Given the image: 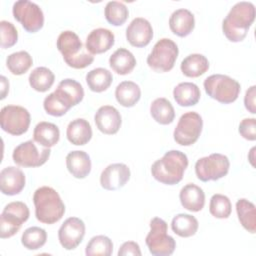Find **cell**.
<instances>
[{
    "label": "cell",
    "mask_w": 256,
    "mask_h": 256,
    "mask_svg": "<svg viewBox=\"0 0 256 256\" xmlns=\"http://www.w3.org/2000/svg\"><path fill=\"white\" fill-rule=\"evenodd\" d=\"M84 97L82 85L74 79L66 78L59 82L56 90L45 97L43 107L47 114L60 117L79 104Z\"/></svg>",
    "instance_id": "1"
},
{
    "label": "cell",
    "mask_w": 256,
    "mask_h": 256,
    "mask_svg": "<svg viewBox=\"0 0 256 256\" xmlns=\"http://www.w3.org/2000/svg\"><path fill=\"white\" fill-rule=\"evenodd\" d=\"M255 19V6L251 2L236 3L222 22V31L231 42H240L246 37Z\"/></svg>",
    "instance_id": "2"
},
{
    "label": "cell",
    "mask_w": 256,
    "mask_h": 256,
    "mask_svg": "<svg viewBox=\"0 0 256 256\" xmlns=\"http://www.w3.org/2000/svg\"><path fill=\"white\" fill-rule=\"evenodd\" d=\"M188 166V158L179 150L167 151L151 166V174L158 182L166 185L179 183Z\"/></svg>",
    "instance_id": "3"
},
{
    "label": "cell",
    "mask_w": 256,
    "mask_h": 256,
    "mask_svg": "<svg viewBox=\"0 0 256 256\" xmlns=\"http://www.w3.org/2000/svg\"><path fill=\"white\" fill-rule=\"evenodd\" d=\"M35 216L44 224L58 222L65 213V205L58 192L49 186H42L34 192Z\"/></svg>",
    "instance_id": "4"
},
{
    "label": "cell",
    "mask_w": 256,
    "mask_h": 256,
    "mask_svg": "<svg viewBox=\"0 0 256 256\" xmlns=\"http://www.w3.org/2000/svg\"><path fill=\"white\" fill-rule=\"evenodd\" d=\"M56 45L69 67L83 69L94 61V56L88 52L79 36L73 31L66 30L61 32L57 38Z\"/></svg>",
    "instance_id": "5"
},
{
    "label": "cell",
    "mask_w": 256,
    "mask_h": 256,
    "mask_svg": "<svg viewBox=\"0 0 256 256\" xmlns=\"http://www.w3.org/2000/svg\"><path fill=\"white\" fill-rule=\"evenodd\" d=\"M203 85L208 96L223 104L234 102L238 98L241 89L237 80L223 74L208 76Z\"/></svg>",
    "instance_id": "6"
},
{
    "label": "cell",
    "mask_w": 256,
    "mask_h": 256,
    "mask_svg": "<svg viewBox=\"0 0 256 256\" xmlns=\"http://www.w3.org/2000/svg\"><path fill=\"white\" fill-rule=\"evenodd\" d=\"M145 242L149 252L154 256H169L176 248L174 238L167 234V223L159 217H154L150 221V231Z\"/></svg>",
    "instance_id": "7"
},
{
    "label": "cell",
    "mask_w": 256,
    "mask_h": 256,
    "mask_svg": "<svg viewBox=\"0 0 256 256\" xmlns=\"http://www.w3.org/2000/svg\"><path fill=\"white\" fill-rule=\"evenodd\" d=\"M178 53V46L173 40L162 38L153 46L147 57V64L155 72H168L174 67Z\"/></svg>",
    "instance_id": "8"
},
{
    "label": "cell",
    "mask_w": 256,
    "mask_h": 256,
    "mask_svg": "<svg viewBox=\"0 0 256 256\" xmlns=\"http://www.w3.org/2000/svg\"><path fill=\"white\" fill-rule=\"evenodd\" d=\"M28 206L21 201L8 203L0 217V237L2 239L14 236L21 228L22 224L29 218Z\"/></svg>",
    "instance_id": "9"
},
{
    "label": "cell",
    "mask_w": 256,
    "mask_h": 256,
    "mask_svg": "<svg viewBox=\"0 0 256 256\" xmlns=\"http://www.w3.org/2000/svg\"><path fill=\"white\" fill-rule=\"evenodd\" d=\"M230 162L227 156L220 153H212L202 157L195 164V173L200 181H216L227 175Z\"/></svg>",
    "instance_id": "10"
},
{
    "label": "cell",
    "mask_w": 256,
    "mask_h": 256,
    "mask_svg": "<svg viewBox=\"0 0 256 256\" xmlns=\"http://www.w3.org/2000/svg\"><path fill=\"white\" fill-rule=\"evenodd\" d=\"M31 117L29 111L19 105H7L1 109L0 124L3 131L19 136L27 132Z\"/></svg>",
    "instance_id": "11"
},
{
    "label": "cell",
    "mask_w": 256,
    "mask_h": 256,
    "mask_svg": "<svg viewBox=\"0 0 256 256\" xmlns=\"http://www.w3.org/2000/svg\"><path fill=\"white\" fill-rule=\"evenodd\" d=\"M202 117L194 111L186 112L180 117L174 129V140L179 145L190 146L198 140L202 132Z\"/></svg>",
    "instance_id": "12"
},
{
    "label": "cell",
    "mask_w": 256,
    "mask_h": 256,
    "mask_svg": "<svg viewBox=\"0 0 256 256\" xmlns=\"http://www.w3.org/2000/svg\"><path fill=\"white\" fill-rule=\"evenodd\" d=\"M14 18L30 33L39 31L44 25V14L39 5L29 0H19L13 4Z\"/></svg>",
    "instance_id": "13"
},
{
    "label": "cell",
    "mask_w": 256,
    "mask_h": 256,
    "mask_svg": "<svg viewBox=\"0 0 256 256\" xmlns=\"http://www.w3.org/2000/svg\"><path fill=\"white\" fill-rule=\"evenodd\" d=\"M51 150L46 147H38L34 141L28 140L19 144L12 154L13 161L22 167H39L46 163Z\"/></svg>",
    "instance_id": "14"
},
{
    "label": "cell",
    "mask_w": 256,
    "mask_h": 256,
    "mask_svg": "<svg viewBox=\"0 0 256 256\" xmlns=\"http://www.w3.org/2000/svg\"><path fill=\"white\" fill-rule=\"evenodd\" d=\"M85 224L77 217H69L58 230V239L66 250H73L82 242L85 235Z\"/></svg>",
    "instance_id": "15"
},
{
    "label": "cell",
    "mask_w": 256,
    "mask_h": 256,
    "mask_svg": "<svg viewBox=\"0 0 256 256\" xmlns=\"http://www.w3.org/2000/svg\"><path fill=\"white\" fill-rule=\"evenodd\" d=\"M130 169L124 163H113L108 165L100 175L102 188L114 191L122 188L130 179Z\"/></svg>",
    "instance_id": "16"
},
{
    "label": "cell",
    "mask_w": 256,
    "mask_h": 256,
    "mask_svg": "<svg viewBox=\"0 0 256 256\" xmlns=\"http://www.w3.org/2000/svg\"><path fill=\"white\" fill-rule=\"evenodd\" d=\"M126 38L134 47L147 46L153 38V29L150 22L142 17L134 18L126 28Z\"/></svg>",
    "instance_id": "17"
},
{
    "label": "cell",
    "mask_w": 256,
    "mask_h": 256,
    "mask_svg": "<svg viewBox=\"0 0 256 256\" xmlns=\"http://www.w3.org/2000/svg\"><path fill=\"white\" fill-rule=\"evenodd\" d=\"M94 121L97 128L104 134H116L122 123L120 112L111 105L101 106L94 116Z\"/></svg>",
    "instance_id": "18"
},
{
    "label": "cell",
    "mask_w": 256,
    "mask_h": 256,
    "mask_svg": "<svg viewBox=\"0 0 256 256\" xmlns=\"http://www.w3.org/2000/svg\"><path fill=\"white\" fill-rule=\"evenodd\" d=\"M25 175L23 171L14 166H8L0 172L1 192L8 196L19 194L25 187Z\"/></svg>",
    "instance_id": "19"
},
{
    "label": "cell",
    "mask_w": 256,
    "mask_h": 256,
    "mask_svg": "<svg viewBox=\"0 0 256 256\" xmlns=\"http://www.w3.org/2000/svg\"><path fill=\"white\" fill-rule=\"evenodd\" d=\"M114 42L115 36L112 31L106 28H96L86 38V49L92 55L101 54L108 51Z\"/></svg>",
    "instance_id": "20"
},
{
    "label": "cell",
    "mask_w": 256,
    "mask_h": 256,
    "mask_svg": "<svg viewBox=\"0 0 256 256\" xmlns=\"http://www.w3.org/2000/svg\"><path fill=\"white\" fill-rule=\"evenodd\" d=\"M169 27L175 35L185 37L189 35L195 27L194 15L188 9H177L169 18Z\"/></svg>",
    "instance_id": "21"
},
{
    "label": "cell",
    "mask_w": 256,
    "mask_h": 256,
    "mask_svg": "<svg viewBox=\"0 0 256 256\" xmlns=\"http://www.w3.org/2000/svg\"><path fill=\"white\" fill-rule=\"evenodd\" d=\"M179 199L181 205L191 211L198 212L203 209L205 204V193L199 186L189 183L186 184L179 193Z\"/></svg>",
    "instance_id": "22"
},
{
    "label": "cell",
    "mask_w": 256,
    "mask_h": 256,
    "mask_svg": "<svg viewBox=\"0 0 256 256\" xmlns=\"http://www.w3.org/2000/svg\"><path fill=\"white\" fill-rule=\"evenodd\" d=\"M66 166L72 176L77 179H83L91 171V160L86 152L75 150L67 154Z\"/></svg>",
    "instance_id": "23"
},
{
    "label": "cell",
    "mask_w": 256,
    "mask_h": 256,
    "mask_svg": "<svg viewBox=\"0 0 256 256\" xmlns=\"http://www.w3.org/2000/svg\"><path fill=\"white\" fill-rule=\"evenodd\" d=\"M66 136L68 141L74 145H85L92 138L91 125L83 118L74 119L67 126Z\"/></svg>",
    "instance_id": "24"
},
{
    "label": "cell",
    "mask_w": 256,
    "mask_h": 256,
    "mask_svg": "<svg viewBox=\"0 0 256 256\" xmlns=\"http://www.w3.org/2000/svg\"><path fill=\"white\" fill-rule=\"evenodd\" d=\"M33 139L42 147L51 148L55 146L60 139L59 128L51 122L42 121L34 128Z\"/></svg>",
    "instance_id": "25"
},
{
    "label": "cell",
    "mask_w": 256,
    "mask_h": 256,
    "mask_svg": "<svg viewBox=\"0 0 256 256\" xmlns=\"http://www.w3.org/2000/svg\"><path fill=\"white\" fill-rule=\"evenodd\" d=\"M109 65L119 75H126L132 72L136 66L134 55L126 48H118L109 58Z\"/></svg>",
    "instance_id": "26"
},
{
    "label": "cell",
    "mask_w": 256,
    "mask_h": 256,
    "mask_svg": "<svg viewBox=\"0 0 256 256\" xmlns=\"http://www.w3.org/2000/svg\"><path fill=\"white\" fill-rule=\"evenodd\" d=\"M201 93L199 87L192 82L179 83L173 90L176 103L183 107L193 106L198 103Z\"/></svg>",
    "instance_id": "27"
},
{
    "label": "cell",
    "mask_w": 256,
    "mask_h": 256,
    "mask_svg": "<svg viewBox=\"0 0 256 256\" xmlns=\"http://www.w3.org/2000/svg\"><path fill=\"white\" fill-rule=\"evenodd\" d=\"M115 97L123 107H133L141 97V89L133 81H123L115 89Z\"/></svg>",
    "instance_id": "28"
},
{
    "label": "cell",
    "mask_w": 256,
    "mask_h": 256,
    "mask_svg": "<svg viewBox=\"0 0 256 256\" xmlns=\"http://www.w3.org/2000/svg\"><path fill=\"white\" fill-rule=\"evenodd\" d=\"M180 69L185 76L196 78L208 71L209 61L202 54H190L182 60Z\"/></svg>",
    "instance_id": "29"
},
{
    "label": "cell",
    "mask_w": 256,
    "mask_h": 256,
    "mask_svg": "<svg viewBox=\"0 0 256 256\" xmlns=\"http://www.w3.org/2000/svg\"><path fill=\"white\" fill-rule=\"evenodd\" d=\"M150 113L152 118L159 124L168 125L175 118L174 107L166 98H156L150 105Z\"/></svg>",
    "instance_id": "30"
},
{
    "label": "cell",
    "mask_w": 256,
    "mask_h": 256,
    "mask_svg": "<svg viewBox=\"0 0 256 256\" xmlns=\"http://www.w3.org/2000/svg\"><path fill=\"white\" fill-rule=\"evenodd\" d=\"M198 220L194 216L185 213L175 215L171 222L172 231L178 236L184 238L195 235L198 230Z\"/></svg>",
    "instance_id": "31"
},
{
    "label": "cell",
    "mask_w": 256,
    "mask_h": 256,
    "mask_svg": "<svg viewBox=\"0 0 256 256\" xmlns=\"http://www.w3.org/2000/svg\"><path fill=\"white\" fill-rule=\"evenodd\" d=\"M236 212L241 225L250 233L256 231V210L255 205L245 198L236 202Z\"/></svg>",
    "instance_id": "32"
},
{
    "label": "cell",
    "mask_w": 256,
    "mask_h": 256,
    "mask_svg": "<svg viewBox=\"0 0 256 256\" xmlns=\"http://www.w3.org/2000/svg\"><path fill=\"white\" fill-rule=\"evenodd\" d=\"M112 73L105 68H95L90 70L86 75V82L89 89L93 92H103L112 84Z\"/></svg>",
    "instance_id": "33"
},
{
    "label": "cell",
    "mask_w": 256,
    "mask_h": 256,
    "mask_svg": "<svg viewBox=\"0 0 256 256\" xmlns=\"http://www.w3.org/2000/svg\"><path fill=\"white\" fill-rule=\"evenodd\" d=\"M30 86L38 92L48 91L55 80L54 73L47 67H37L29 75Z\"/></svg>",
    "instance_id": "34"
},
{
    "label": "cell",
    "mask_w": 256,
    "mask_h": 256,
    "mask_svg": "<svg viewBox=\"0 0 256 256\" xmlns=\"http://www.w3.org/2000/svg\"><path fill=\"white\" fill-rule=\"evenodd\" d=\"M33 64V59L27 51H18L10 54L6 59V65L13 75L25 74Z\"/></svg>",
    "instance_id": "35"
},
{
    "label": "cell",
    "mask_w": 256,
    "mask_h": 256,
    "mask_svg": "<svg viewBox=\"0 0 256 256\" xmlns=\"http://www.w3.org/2000/svg\"><path fill=\"white\" fill-rule=\"evenodd\" d=\"M47 240V233L43 228L32 226L27 228L21 237L22 245L28 250H37L44 246Z\"/></svg>",
    "instance_id": "36"
},
{
    "label": "cell",
    "mask_w": 256,
    "mask_h": 256,
    "mask_svg": "<svg viewBox=\"0 0 256 256\" xmlns=\"http://www.w3.org/2000/svg\"><path fill=\"white\" fill-rule=\"evenodd\" d=\"M106 20L114 26H120L128 18L129 11L126 5L120 1H109L104 9Z\"/></svg>",
    "instance_id": "37"
},
{
    "label": "cell",
    "mask_w": 256,
    "mask_h": 256,
    "mask_svg": "<svg viewBox=\"0 0 256 256\" xmlns=\"http://www.w3.org/2000/svg\"><path fill=\"white\" fill-rule=\"evenodd\" d=\"M113 252L112 240L104 235H97L90 239L88 242L85 254L87 256H110Z\"/></svg>",
    "instance_id": "38"
},
{
    "label": "cell",
    "mask_w": 256,
    "mask_h": 256,
    "mask_svg": "<svg viewBox=\"0 0 256 256\" xmlns=\"http://www.w3.org/2000/svg\"><path fill=\"white\" fill-rule=\"evenodd\" d=\"M209 211L212 216L218 219H226L230 216L232 205L230 199L223 194H214L210 199Z\"/></svg>",
    "instance_id": "39"
},
{
    "label": "cell",
    "mask_w": 256,
    "mask_h": 256,
    "mask_svg": "<svg viewBox=\"0 0 256 256\" xmlns=\"http://www.w3.org/2000/svg\"><path fill=\"white\" fill-rule=\"evenodd\" d=\"M0 31H1V47L3 49L10 48L16 44L18 40V32L14 24L6 20L0 22Z\"/></svg>",
    "instance_id": "40"
},
{
    "label": "cell",
    "mask_w": 256,
    "mask_h": 256,
    "mask_svg": "<svg viewBox=\"0 0 256 256\" xmlns=\"http://www.w3.org/2000/svg\"><path fill=\"white\" fill-rule=\"evenodd\" d=\"M240 135L249 141H254L256 139V119L255 118H245L239 124Z\"/></svg>",
    "instance_id": "41"
},
{
    "label": "cell",
    "mask_w": 256,
    "mask_h": 256,
    "mask_svg": "<svg viewBox=\"0 0 256 256\" xmlns=\"http://www.w3.org/2000/svg\"><path fill=\"white\" fill-rule=\"evenodd\" d=\"M141 254L142 253H141L138 243H136L134 241L124 242L118 250V256H127V255L141 256Z\"/></svg>",
    "instance_id": "42"
},
{
    "label": "cell",
    "mask_w": 256,
    "mask_h": 256,
    "mask_svg": "<svg viewBox=\"0 0 256 256\" xmlns=\"http://www.w3.org/2000/svg\"><path fill=\"white\" fill-rule=\"evenodd\" d=\"M255 97H256V86H251L245 93L244 97V105L245 108L252 114L256 113V104H255Z\"/></svg>",
    "instance_id": "43"
},
{
    "label": "cell",
    "mask_w": 256,
    "mask_h": 256,
    "mask_svg": "<svg viewBox=\"0 0 256 256\" xmlns=\"http://www.w3.org/2000/svg\"><path fill=\"white\" fill-rule=\"evenodd\" d=\"M1 99H4L9 90V82L5 76H1Z\"/></svg>",
    "instance_id": "44"
}]
</instances>
